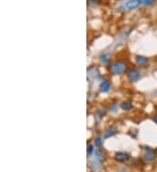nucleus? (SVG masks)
Instances as JSON below:
<instances>
[{
	"label": "nucleus",
	"mask_w": 157,
	"mask_h": 172,
	"mask_svg": "<svg viewBox=\"0 0 157 172\" xmlns=\"http://www.w3.org/2000/svg\"><path fill=\"white\" fill-rule=\"evenodd\" d=\"M126 70V64L122 60L113 61L108 66V70L110 73L113 75H119L125 72Z\"/></svg>",
	"instance_id": "1"
},
{
	"label": "nucleus",
	"mask_w": 157,
	"mask_h": 172,
	"mask_svg": "<svg viewBox=\"0 0 157 172\" xmlns=\"http://www.w3.org/2000/svg\"><path fill=\"white\" fill-rule=\"evenodd\" d=\"M140 71L135 68H131L126 72V78L128 79V81L131 83L137 82L140 79Z\"/></svg>",
	"instance_id": "2"
},
{
	"label": "nucleus",
	"mask_w": 157,
	"mask_h": 172,
	"mask_svg": "<svg viewBox=\"0 0 157 172\" xmlns=\"http://www.w3.org/2000/svg\"><path fill=\"white\" fill-rule=\"evenodd\" d=\"M140 4H143V0H129L126 2V8L127 10H134L139 7Z\"/></svg>",
	"instance_id": "3"
},
{
	"label": "nucleus",
	"mask_w": 157,
	"mask_h": 172,
	"mask_svg": "<svg viewBox=\"0 0 157 172\" xmlns=\"http://www.w3.org/2000/svg\"><path fill=\"white\" fill-rule=\"evenodd\" d=\"M114 159L118 162H125L126 160L129 159V155L126 152H116L114 155Z\"/></svg>",
	"instance_id": "4"
},
{
	"label": "nucleus",
	"mask_w": 157,
	"mask_h": 172,
	"mask_svg": "<svg viewBox=\"0 0 157 172\" xmlns=\"http://www.w3.org/2000/svg\"><path fill=\"white\" fill-rule=\"evenodd\" d=\"M110 88H111V84H110V82L107 81V80H104L100 84L99 90H100V92L106 93V92H108L109 90H110Z\"/></svg>",
	"instance_id": "5"
},
{
	"label": "nucleus",
	"mask_w": 157,
	"mask_h": 172,
	"mask_svg": "<svg viewBox=\"0 0 157 172\" xmlns=\"http://www.w3.org/2000/svg\"><path fill=\"white\" fill-rule=\"evenodd\" d=\"M135 61H136L137 64L143 65H146L147 63H148L149 59H148L147 57L141 56V55H136V56H135Z\"/></svg>",
	"instance_id": "6"
},
{
	"label": "nucleus",
	"mask_w": 157,
	"mask_h": 172,
	"mask_svg": "<svg viewBox=\"0 0 157 172\" xmlns=\"http://www.w3.org/2000/svg\"><path fill=\"white\" fill-rule=\"evenodd\" d=\"M133 107V104L131 103L130 101H123L121 103V108L124 111H129Z\"/></svg>",
	"instance_id": "7"
},
{
	"label": "nucleus",
	"mask_w": 157,
	"mask_h": 172,
	"mask_svg": "<svg viewBox=\"0 0 157 172\" xmlns=\"http://www.w3.org/2000/svg\"><path fill=\"white\" fill-rule=\"evenodd\" d=\"M155 153H153V152H151V151H148L144 154V159L148 161V162L153 161L155 159Z\"/></svg>",
	"instance_id": "8"
},
{
	"label": "nucleus",
	"mask_w": 157,
	"mask_h": 172,
	"mask_svg": "<svg viewBox=\"0 0 157 172\" xmlns=\"http://www.w3.org/2000/svg\"><path fill=\"white\" fill-rule=\"evenodd\" d=\"M115 133H116V129H114V128H113V127L108 128V129L106 130V132H105V138H110V137L113 136Z\"/></svg>",
	"instance_id": "9"
},
{
	"label": "nucleus",
	"mask_w": 157,
	"mask_h": 172,
	"mask_svg": "<svg viewBox=\"0 0 157 172\" xmlns=\"http://www.w3.org/2000/svg\"><path fill=\"white\" fill-rule=\"evenodd\" d=\"M100 61L103 63V64H105V65L108 64L109 60H110V59L108 58V56H107V54H105V53L104 54H101V55H100Z\"/></svg>",
	"instance_id": "10"
},
{
	"label": "nucleus",
	"mask_w": 157,
	"mask_h": 172,
	"mask_svg": "<svg viewBox=\"0 0 157 172\" xmlns=\"http://www.w3.org/2000/svg\"><path fill=\"white\" fill-rule=\"evenodd\" d=\"M95 156L96 157H97V159L99 160L100 162H103V160H104V156H103L102 152H101L100 150L95 151Z\"/></svg>",
	"instance_id": "11"
},
{
	"label": "nucleus",
	"mask_w": 157,
	"mask_h": 172,
	"mask_svg": "<svg viewBox=\"0 0 157 172\" xmlns=\"http://www.w3.org/2000/svg\"><path fill=\"white\" fill-rule=\"evenodd\" d=\"M94 143H95V145L98 148H100V147L102 146V144H103V142H102V139L100 137H97L95 138V140H94Z\"/></svg>",
	"instance_id": "12"
},
{
	"label": "nucleus",
	"mask_w": 157,
	"mask_h": 172,
	"mask_svg": "<svg viewBox=\"0 0 157 172\" xmlns=\"http://www.w3.org/2000/svg\"><path fill=\"white\" fill-rule=\"evenodd\" d=\"M94 152V147L93 144H89L88 147H87V153L89 155H93V153Z\"/></svg>",
	"instance_id": "13"
},
{
	"label": "nucleus",
	"mask_w": 157,
	"mask_h": 172,
	"mask_svg": "<svg viewBox=\"0 0 157 172\" xmlns=\"http://www.w3.org/2000/svg\"><path fill=\"white\" fill-rule=\"evenodd\" d=\"M109 109H110V110H111L112 111H117V109H118L117 105H116V103H112V104H111V105L109 106Z\"/></svg>",
	"instance_id": "14"
},
{
	"label": "nucleus",
	"mask_w": 157,
	"mask_h": 172,
	"mask_svg": "<svg viewBox=\"0 0 157 172\" xmlns=\"http://www.w3.org/2000/svg\"><path fill=\"white\" fill-rule=\"evenodd\" d=\"M155 0H143V4H145V5H150L153 3H155Z\"/></svg>",
	"instance_id": "15"
},
{
	"label": "nucleus",
	"mask_w": 157,
	"mask_h": 172,
	"mask_svg": "<svg viewBox=\"0 0 157 172\" xmlns=\"http://www.w3.org/2000/svg\"><path fill=\"white\" fill-rule=\"evenodd\" d=\"M88 1L92 4H98L99 3V0H88Z\"/></svg>",
	"instance_id": "16"
},
{
	"label": "nucleus",
	"mask_w": 157,
	"mask_h": 172,
	"mask_svg": "<svg viewBox=\"0 0 157 172\" xmlns=\"http://www.w3.org/2000/svg\"><path fill=\"white\" fill-rule=\"evenodd\" d=\"M153 120H154V122H155V124H157V116H154V118H153Z\"/></svg>",
	"instance_id": "17"
},
{
	"label": "nucleus",
	"mask_w": 157,
	"mask_h": 172,
	"mask_svg": "<svg viewBox=\"0 0 157 172\" xmlns=\"http://www.w3.org/2000/svg\"><path fill=\"white\" fill-rule=\"evenodd\" d=\"M155 154H156V155H157V148H156V150L155 151Z\"/></svg>",
	"instance_id": "18"
}]
</instances>
